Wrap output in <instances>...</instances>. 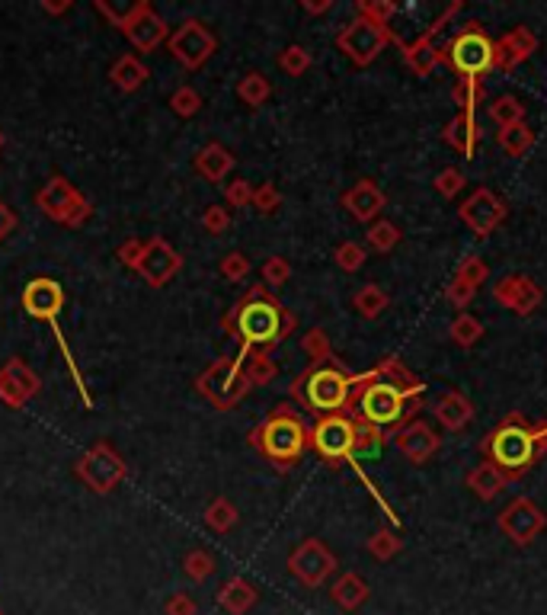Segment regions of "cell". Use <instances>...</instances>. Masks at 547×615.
I'll use <instances>...</instances> for the list:
<instances>
[{"label":"cell","mask_w":547,"mask_h":615,"mask_svg":"<svg viewBox=\"0 0 547 615\" xmlns=\"http://www.w3.org/2000/svg\"><path fill=\"white\" fill-rule=\"evenodd\" d=\"M148 78H150L148 65H144V61L138 58V55H131V52L129 55H119V58L112 61V68H109V80L122 93L141 90V87L148 84Z\"/></svg>","instance_id":"4316f807"},{"label":"cell","mask_w":547,"mask_h":615,"mask_svg":"<svg viewBox=\"0 0 547 615\" xmlns=\"http://www.w3.org/2000/svg\"><path fill=\"white\" fill-rule=\"evenodd\" d=\"M42 10L52 14V16H61V14L71 10V0H42Z\"/></svg>","instance_id":"e7e4bbea"},{"label":"cell","mask_w":547,"mask_h":615,"mask_svg":"<svg viewBox=\"0 0 547 615\" xmlns=\"http://www.w3.org/2000/svg\"><path fill=\"white\" fill-rule=\"evenodd\" d=\"M464 485H468V491L474 494L477 500H493L496 494L509 485V478L500 472V468L490 465V462H480V465H474L468 474H464Z\"/></svg>","instance_id":"83f0119b"},{"label":"cell","mask_w":547,"mask_h":615,"mask_svg":"<svg viewBox=\"0 0 547 615\" xmlns=\"http://www.w3.org/2000/svg\"><path fill=\"white\" fill-rule=\"evenodd\" d=\"M455 279H461V282H468V286L480 288L483 282L490 279V266L480 260V256H464V260L458 263V269H455Z\"/></svg>","instance_id":"7dc6e473"},{"label":"cell","mask_w":547,"mask_h":615,"mask_svg":"<svg viewBox=\"0 0 547 615\" xmlns=\"http://www.w3.org/2000/svg\"><path fill=\"white\" fill-rule=\"evenodd\" d=\"M496 141H500V148L506 151L509 158H525L528 151L534 148V129H528V122L509 125V129H500Z\"/></svg>","instance_id":"836d02e7"},{"label":"cell","mask_w":547,"mask_h":615,"mask_svg":"<svg viewBox=\"0 0 547 615\" xmlns=\"http://www.w3.org/2000/svg\"><path fill=\"white\" fill-rule=\"evenodd\" d=\"M442 65L458 80H483L496 71V42L487 36L480 23H464L449 42H445Z\"/></svg>","instance_id":"ba28073f"},{"label":"cell","mask_w":547,"mask_h":615,"mask_svg":"<svg viewBox=\"0 0 547 615\" xmlns=\"http://www.w3.org/2000/svg\"><path fill=\"white\" fill-rule=\"evenodd\" d=\"M74 474L84 481L87 491L109 494L129 478V462L119 455L116 445L99 439V443H93L90 449L74 462Z\"/></svg>","instance_id":"8fae6325"},{"label":"cell","mask_w":547,"mask_h":615,"mask_svg":"<svg viewBox=\"0 0 547 615\" xmlns=\"http://www.w3.org/2000/svg\"><path fill=\"white\" fill-rule=\"evenodd\" d=\"M301 349H304L311 362H324V360H330V356H333L330 337H326V330H320V328L307 330V334L301 337Z\"/></svg>","instance_id":"bcb514c9"},{"label":"cell","mask_w":547,"mask_h":615,"mask_svg":"<svg viewBox=\"0 0 547 615\" xmlns=\"http://www.w3.org/2000/svg\"><path fill=\"white\" fill-rule=\"evenodd\" d=\"M547 452V420H525L519 411L506 413L500 426L480 439V455L509 481H519Z\"/></svg>","instance_id":"7a4b0ae2"},{"label":"cell","mask_w":547,"mask_h":615,"mask_svg":"<svg viewBox=\"0 0 547 615\" xmlns=\"http://www.w3.org/2000/svg\"><path fill=\"white\" fill-rule=\"evenodd\" d=\"M237 97H241V103L250 106V109H260V106L273 97V84H269V78L263 71H247L241 78V84H237Z\"/></svg>","instance_id":"d6a6232c"},{"label":"cell","mask_w":547,"mask_h":615,"mask_svg":"<svg viewBox=\"0 0 547 615\" xmlns=\"http://www.w3.org/2000/svg\"><path fill=\"white\" fill-rule=\"evenodd\" d=\"M196 391L218 411H231L250 394V385L241 372V356H218L196 379Z\"/></svg>","instance_id":"30bf717a"},{"label":"cell","mask_w":547,"mask_h":615,"mask_svg":"<svg viewBox=\"0 0 547 615\" xmlns=\"http://www.w3.org/2000/svg\"><path fill=\"white\" fill-rule=\"evenodd\" d=\"M333 602H336L339 609H346V612H356L358 606H365V599L372 596V589H368V583H365L362 574H343L336 577V583H333L330 589Z\"/></svg>","instance_id":"f1b7e54d"},{"label":"cell","mask_w":547,"mask_h":615,"mask_svg":"<svg viewBox=\"0 0 547 615\" xmlns=\"http://www.w3.org/2000/svg\"><path fill=\"white\" fill-rule=\"evenodd\" d=\"M182 568H186V574H190L192 580L202 583L205 577H212V570H215V558H212V551H205V548H192L190 555L182 558Z\"/></svg>","instance_id":"c3c4849f"},{"label":"cell","mask_w":547,"mask_h":615,"mask_svg":"<svg viewBox=\"0 0 547 615\" xmlns=\"http://www.w3.org/2000/svg\"><path fill=\"white\" fill-rule=\"evenodd\" d=\"M400 548H404V542H400V536L391 529H378L372 538H368V555L378 558V561H391V558H397Z\"/></svg>","instance_id":"b9f144b4"},{"label":"cell","mask_w":547,"mask_h":615,"mask_svg":"<svg viewBox=\"0 0 547 615\" xmlns=\"http://www.w3.org/2000/svg\"><path fill=\"white\" fill-rule=\"evenodd\" d=\"M387 443V436L375 426L362 423L352 413H326L317 417V423L311 426V449L324 458L330 468H339L343 462L356 465L358 455L378 452Z\"/></svg>","instance_id":"277c9868"},{"label":"cell","mask_w":547,"mask_h":615,"mask_svg":"<svg viewBox=\"0 0 547 615\" xmlns=\"http://www.w3.org/2000/svg\"><path fill=\"white\" fill-rule=\"evenodd\" d=\"M202 228L209 231V235H224V231L231 228V209L228 205H209L202 215Z\"/></svg>","instance_id":"9f6ffc18"},{"label":"cell","mask_w":547,"mask_h":615,"mask_svg":"<svg viewBox=\"0 0 547 615\" xmlns=\"http://www.w3.org/2000/svg\"><path fill=\"white\" fill-rule=\"evenodd\" d=\"M4 372H7L10 379H14L16 385H20L23 391L29 394V401H33L36 394L42 391V381H39V375H36L33 369H29L26 362L20 360V356H10V360H7V366H4Z\"/></svg>","instance_id":"60d3db41"},{"label":"cell","mask_w":547,"mask_h":615,"mask_svg":"<svg viewBox=\"0 0 547 615\" xmlns=\"http://www.w3.org/2000/svg\"><path fill=\"white\" fill-rule=\"evenodd\" d=\"M192 167H196V173L205 180V183H224V180L231 177V171L237 167V158L231 154L228 148H224L222 141H209L196 154Z\"/></svg>","instance_id":"d4e9b609"},{"label":"cell","mask_w":547,"mask_h":615,"mask_svg":"<svg viewBox=\"0 0 547 615\" xmlns=\"http://www.w3.org/2000/svg\"><path fill=\"white\" fill-rule=\"evenodd\" d=\"M493 298L500 301L502 308H509L512 315L528 318L541 308L544 292H541V286L532 279V276L509 273V276H502L500 282H493Z\"/></svg>","instance_id":"d6986e66"},{"label":"cell","mask_w":547,"mask_h":615,"mask_svg":"<svg viewBox=\"0 0 547 615\" xmlns=\"http://www.w3.org/2000/svg\"><path fill=\"white\" fill-rule=\"evenodd\" d=\"M500 532L509 538L512 545H532L541 532L547 529V513L541 510L534 500L528 497H515L506 510L500 513Z\"/></svg>","instance_id":"e0dca14e"},{"label":"cell","mask_w":547,"mask_h":615,"mask_svg":"<svg viewBox=\"0 0 547 615\" xmlns=\"http://www.w3.org/2000/svg\"><path fill=\"white\" fill-rule=\"evenodd\" d=\"M461 10H464L461 0H451L449 7H445L442 14L436 16V23H432V26L426 29L419 39L400 42V48H404V58H407V65H410L413 74H419V78H429V74L436 71L439 65H442L445 42H449V39H442V33H445V26H451V20H455Z\"/></svg>","instance_id":"4fadbf2b"},{"label":"cell","mask_w":547,"mask_h":615,"mask_svg":"<svg viewBox=\"0 0 547 615\" xmlns=\"http://www.w3.org/2000/svg\"><path fill=\"white\" fill-rule=\"evenodd\" d=\"M288 279H292V263H288L285 256H269V260L263 263V282H266V288H279L285 286Z\"/></svg>","instance_id":"f5cc1de1"},{"label":"cell","mask_w":547,"mask_h":615,"mask_svg":"<svg viewBox=\"0 0 547 615\" xmlns=\"http://www.w3.org/2000/svg\"><path fill=\"white\" fill-rule=\"evenodd\" d=\"M301 10L311 16H320L326 10H333V0H301Z\"/></svg>","instance_id":"be15d7a7"},{"label":"cell","mask_w":547,"mask_h":615,"mask_svg":"<svg viewBox=\"0 0 547 615\" xmlns=\"http://www.w3.org/2000/svg\"><path fill=\"white\" fill-rule=\"evenodd\" d=\"M36 205H39V212L46 218H52L55 224L71 228V231H77L80 224H87L93 215L90 199H87L67 177L48 180V183L36 193Z\"/></svg>","instance_id":"9c48e42d"},{"label":"cell","mask_w":547,"mask_h":615,"mask_svg":"<svg viewBox=\"0 0 547 615\" xmlns=\"http://www.w3.org/2000/svg\"><path fill=\"white\" fill-rule=\"evenodd\" d=\"M167 48H170V55H173V61H180L186 71H199V68H205L212 58H215L218 36L212 33L202 20L190 16V20H182L180 26L170 33Z\"/></svg>","instance_id":"5bb4252c"},{"label":"cell","mask_w":547,"mask_h":615,"mask_svg":"<svg viewBox=\"0 0 547 615\" xmlns=\"http://www.w3.org/2000/svg\"><path fill=\"white\" fill-rule=\"evenodd\" d=\"M20 301H23V308H26L29 318H36V321L52 328V337H55V343H58L61 360H65L67 372H71L80 401H84V407H93V394H90V388H87L84 372H80V366H77V356H74L71 343H67L65 330H61V324H58L61 311H65V288H61V282L52 279V276H36V279L26 282Z\"/></svg>","instance_id":"52a82bcc"},{"label":"cell","mask_w":547,"mask_h":615,"mask_svg":"<svg viewBox=\"0 0 547 615\" xmlns=\"http://www.w3.org/2000/svg\"><path fill=\"white\" fill-rule=\"evenodd\" d=\"M247 443L256 452H263L279 472H292L304 458V452L311 449V430H307L304 417L292 404H279L250 433Z\"/></svg>","instance_id":"8992f818"},{"label":"cell","mask_w":547,"mask_h":615,"mask_svg":"<svg viewBox=\"0 0 547 615\" xmlns=\"http://www.w3.org/2000/svg\"><path fill=\"white\" fill-rule=\"evenodd\" d=\"M352 388H356V375L336 360L324 362H311L298 379L292 381L288 394H292L294 404H301L307 413L314 417H326V413H343L346 404L352 398Z\"/></svg>","instance_id":"5b68a950"},{"label":"cell","mask_w":547,"mask_h":615,"mask_svg":"<svg viewBox=\"0 0 547 615\" xmlns=\"http://www.w3.org/2000/svg\"><path fill=\"white\" fill-rule=\"evenodd\" d=\"M218 602H222V609H228L231 615H243L256 602V587L250 580H243V577H234V580H228L222 587Z\"/></svg>","instance_id":"f546056e"},{"label":"cell","mask_w":547,"mask_h":615,"mask_svg":"<svg viewBox=\"0 0 547 615\" xmlns=\"http://www.w3.org/2000/svg\"><path fill=\"white\" fill-rule=\"evenodd\" d=\"M442 141L449 144V148H455L458 154H464V158H474L477 148H480V141H483V129H480V122H477V116L458 112L455 119H449L442 129Z\"/></svg>","instance_id":"cb8c5ba5"},{"label":"cell","mask_w":547,"mask_h":615,"mask_svg":"<svg viewBox=\"0 0 547 615\" xmlns=\"http://www.w3.org/2000/svg\"><path fill=\"white\" fill-rule=\"evenodd\" d=\"M167 612L170 615H196V602H192L186 593H176V596H170Z\"/></svg>","instance_id":"6125c7cd"},{"label":"cell","mask_w":547,"mask_h":615,"mask_svg":"<svg viewBox=\"0 0 547 615\" xmlns=\"http://www.w3.org/2000/svg\"><path fill=\"white\" fill-rule=\"evenodd\" d=\"M339 205H343L356 222L372 224V222H378V215L385 212L387 196L375 180H358L356 186H349V190L339 196Z\"/></svg>","instance_id":"7402d4cb"},{"label":"cell","mask_w":547,"mask_h":615,"mask_svg":"<svg viewBox=\"0 0 547 615\" xmlns=\"http://www.w3.org/2000/svg\"><path fill=\"white\" fill-rule=\"evenodd\" d=\"M250 205H253L260 215H273V212L282 209V193L275 183H263L253 190V199H250Z\"/></svg>","instance_id":"816d5d0a"},{"label":"cell","mask_w":547,"mask_h":615,"mask_svg":"<svg viewBox=\"0 0 547 615\" xmlns=\"http://www.w3.org/2000/svg\"><path fill=\"white\" fill-rule=\"evenodd\" d=\"M135 4H138V0H135ZM135 4H129V7H116V4H109V0H97V4H93V10H97V14L103 16L106 23H109V26H116L119 33H122V29L129 26L131 16H135Z\"/></svg>","instance_id":"f907efd6"},{"label":"cell","mask_w":547,"mask_h":615,"mask_svg":"<svg viewBox=\"0 0 547 615\" xmlns=\"http://www.w3.org/2000/svg\"><path fill=\"white\" fill-rule=\"evenodd\" d=\"M333 260H336V266L343 269V273H358V269L365 266V260H368V247L358 241H343L333 250Z\"/></svg>","instance_id":"ab89813d"},{"label":"cell","mask_w":547,"mask_h":615,"mask_svg":"<svg viewBox=\"0 0 547 615\" xmlns=\"http://www.w3.org/2000/svg\"><path fill=\"white\" fill-rule=\"evenodd\" d=\"M311 65H314V58H311V52H307L304 46H288V48H282L279 68L288 74V78H301V74L311 71Z\"/></svg>","instance_id":"7bdbcfd3"},{"label":"cell","mask_w":547,"mask_h":615,"mask_svg":"<svg viewBox=\"0 0 547 615\" xmlns=\"http://www.w3.org/2000/svg\"><path fill=\"white\" fill-rule=\"evenodd\" d=\"M423 391H407V388H397L391 381H385L378 372H362L356 375V388H352V398L346 404V413H352L362 423L381 430L387 439L407 426L410 420H417V413L423 411Z\"/></svg>","instance_id":"3957f363"},{"label":"cell","mask_w":547,"mask_h":615,"mask_svg":"<svg viewBox=\"0 0 547 615\" xmlns=\"http://www.w3.org/2000/svg\"><path fill=\"white\" fill-rule=\"evenodd\" d=\"M464 186H468V180H464V173L458 171V167H445V171L436 177V193L442 199H455Z\"/></svg>","instance_id":"db71d44e"},{"label":"cell","mask_w":547,"mask_h":615,"mask_svg":"<svg viewBox=\"0 0 547 615\" xmlns=\"http://www.w3.org/2000/svg\"><path fill=\"white\" fill-rule=\"evenodd\" d=\"M222 328L224 334L241 343L237 356L273 353L279 343H285L294 334L298 318L266 286H250L222 318Z\"/></svg>","instance_id":"6da1fadb"},{"label":"cell","mask_w":547,"mask_h":615,"mask_svg":"<svg viewBox=\"0 0 547 615\" xmlns=\"http://www.w3.org/2000/svg\"><path fill=\"white\" fill-rule=\"evenodd\" d=\"M122 36L131 42L135 52H154V48H160L163 42L170 39V26H167V20L150 7L148 0H138L135 16H131L129 26L122 29Z\"/></svg>","instance_id":"ffe728a7"},{"label":"cell","mask_w":547,"mask_h":615,"mask_svg":"<svg viewBox=\"0 0 547 615\" xmlns=\"http://www.w3.org/2000/svg\"><path fill=\"white\" fill-rule=\"evenodd\" d=\"M474 295H477V288L461 279H451L449 286H445V301H449L451 308H468L470 301H474Z\"/></svg>","instance_id":"680465c9"},{"label":"cell","mask_w":547,"mask_h":615,"mask_svg":"<svg viewBox=\"0 0 547 615\" xmlns=\"http://www.w3.org/2000/svg\"><path fill=\"white\" fill-rule=\"evenodd\" d=\"M16 231V212L10 209L7 203H4V199H0V244L7 241L10 235H14Z\"/></svg>","instance_id":"94428289"},{"label":"cell","mask_w":547,"mask_h":615,"mask_svg":"<svg viewBox=\"0 0 547 615\" xmlns=\"http://www.w3.org/2000/svg\"><path fill=\"white\" fill-rule=\"evenodd\" d=\"M241 372L250 388H266L269 381L279 375V366H275L269 353H250V356H241Z\"/></svg>","instance_id":"1f68e13d"},{"label":"cell","mask_w":547,"mask_h":615,"mask_svg":"<svg viewBox=\"0 0 547 615\" xmlns=\"http://www.w3.org/2000/svg\"><path fill=\"white\" fill-rule=\"evenodd\" d=\"M487 116L493 125H500V129H509V125H519L525 122V103L515 97H509V93H502V97H496L493 103L487 106Z\"/></svg>","instance_id":"e575fe53"},{"label":"cell","mask_w":547,"mask_h":615,"mask_svg":"<svg viewBox=\"0 0 547 615\" xmlns=\"http://www.w3.org/2000/svg\"><path fill=\"white\" fill-rule=\"evenodd\" d=\"M288 570L294 580H301L307 589H317L320 583H326L336 570V555L326 548L320 538H304L298 548L288 555Z\"/></svg>","instance_id":"2e32d148"},{"label":"cell","mask_w":547,"mask_h":615,"mask_svg":"<svg viewBox=\"0 0 547 615\" xmlns=\"http://www.w3.org/2000/svg\"><path fill=\"white\" fill-rule=\"evenodd\" d=\"M141 250H144V241H138V237H129V241L119 247V263H125V266L135 269L138 260H141Z\"/></svg>","instance_id":"91938a15"},{"label":"cell","mask_w":547,"mask_h":615,"mask_svg":"<svg viewBox=\"0 0 547 615\" xmlns=\"http://www.w3.org/2000/svg\"><path fill=\"white\" fill-rule=\"evenodd\" d=\"M391 439L397 443V449L404 452L407 462H413V465H426V462H429V458L439 452V445H442L439 430L432 423H426L423 417H417V420H410L407 426H400Z\"/></svg>","instance_id":"44dd1931"},{"label":"cell","mask_w":547,"mask_h":615,"mask_svg":"<svg viewBox=\"0 0 547 615\" xmlns=\"http://www.w3.org/2000/svg\"><path fill=\"white\" fill-rule=\"evenodd\" d=\"M0 401H4L7 407H14V411H23V407L29 404V394L23 391V388L16 385L4 369H0Z\"/></svg>","instance_id":"11a10c76"},{"label":"cell","mask_w":547,"mask_h":615,"mask_svg":"<svg viewBox=\"0 0 547 615\" xmlns=\"http://www.w3.org/2000/svg\"><path fill=\"white\" fill-rule=\"evenodd\" d=\"M394 14H397V4H391V0H358L356 4V16L375 20L381 23V26H391Z\"/></svg>","instance_id":"f6af8a7d"},{"label":"cell","mask_w":547,"mask_h":615,"mask_svg":"<svg viewBox=\"0 0 547 615\" xmlns=\"http://www.w3.org/2000/svg\"><path fill=\"white\" fill-rule=\"evenodd\" d=\"M449 337H451V343H455V347L470 349L474 343L483 340V324H480V318H474V315H468V311H461V315H458L455 321H451Z\"/></svg>","instance_id":"8d00e7d4"},{"label":"cell","mask_w":547,"mask_h":615,"mask_svg":"<svg viewBox=\"0 0 547 615\" xmlns=\"http://www.w3.org/2000/svg\"><path fill=\"white\" fill-rule=\"evenodd\" d=\"M4 144H7V135H4V131H0V151H4Z\"/></svg>","instance_id":"03108f58"},{"label":"cell","mask_w":547,"mask_h":615,"mask_svg":"<svg viewBox=\"0 0 547 615\" xmlns=\"http://www.w3.org/2000/svg\"><path fill=\"white\" fill-rule=\"evenodd\" d=\"M538 52V36L528 26H515L496 42V71L509 74L519 65H525L532 55Z\"/></svg>","instance_id":"603a6c76"},{"label":"cell","mask_w":547,"mask_h":615,"mask_svg":"<svg viewBox=\"0 0 547 615\" xmlns=\"http://www.w3.org/2000/svg\"><path fill=\"white\" fill-rule=\"evenodd\" d=\"M387 305H391V295H387L381 286H375V282H368V286H362L356 295H352V308H356L365 321L381 318L387 311Z\"/></svg>","instance_id":"4dcf8cb0"},{"label":"cell","mask_w":547,"mask_h":615,"mask_svg":"<svg viewBox=\"0 0 547 615\" xmlns=\"http://www.w3.org/2000/svg\"><path fill=\"white\" fill-rule=\"evenodd\" d=\"M400 237H404V231H400L394 222H385V218L372 222L368 231H365V244H368L375 254H391V250L400 244Z\"/></svg>","instance_id":"d590c367"},{"label":"cell","mask_w":547,"mask_h":615,"mask_svg":"<svg viewBox=\"0 0 547 615\" xmlns=\"http://www.w3.org/2000/svg\"><path fill=\"white\" fill-rule=\"evenodd\" d=\"M391 42L400 46V36L394 33L391 26H381V23L365 20V16H356V20L346 23V26L336 33V48L356 68H368L387 46H391Z\"/></svg>","instance_id":"7c38bea8"},{"label":"cell","mask_w":547,"mask_h":615,"mask_svg":"<svg viewBox=\"0 0 547 615\" xmlns=\"http://www.w3.org/2000/svg\"><path fill=\"white\" fill-rule=\"evenodd\" d=\"M205 526L215 532H231L237 526V506L228 497H215L205 506Z\"/></svg>","instance_id":"f35d334b"},{"label":"cell","mask_w":547,"mask_h":615,"mask_svg":"<svg viewBox=\"0 0 547 615\" xmlns=\"http://www.w3.org/2000/svg\"><path fill=\"white\" fill-rule=\"evenodd\" d=\"M451 99L458 103V112L477 116V106L487 103V87H483V80H455Z\"/></svg>","instance_id":"74e56055"},{"label":"cell","mask_w":547,"mask_h":615,"mask_svg":"<svg viewBox=\"0 0 547 615\" xmlns=\"http://www.w3.org/2000/svg\"><path fill=\"white\" fill-rule=\"evenodd\" d=\"M250 199H253V186H250L247 180H231V183L224 186V203H228L231 209H247Z\"/></svg>","instance_id":"6f0895ef"},{"label":"cell","mask_w":547,"mask_h":615,"mask_svg":"<svg viewBox=\"0 0 547 615\" xmlns=\"http://www.w3.org/2000/svg\"><path fill=\"white\" fill-rule=\"evenodd\" d=\"M506 215H509V205L502 203V196H496L493 190H487V186L474 190L461 205H458L461 224L477 237H490L502 222H506Z\"/></svg>","instance_id":"9a60e30c"},{"label":"cell","mask_w":547,"mask_h":615,"mask_svg":"<svg viewBox=\"0 0 547 615\" xmlns=\"http://www.w3.org/2000/svg\"><path fill=\"white\" fill-rule=\"evenodd\" d=\"M180 269H182V254L167 237H150V241H144L141 260H138L135 273L141 276L150 288H163Z\"/></svg>","instance_id":"ac0fdd59"},{"label":"cell","mask_w":547,"mask_h":615,"mask_svg":"<svg viewBox=\"0 0 547 615\" xmlns=\"http://www.w3.org/2000/svg\"><path fill=\"white\" fill-rule=\"evenodd\" d=\"M170 109L180 119H192L199 109H202V97H199L196 87H176L173 97H170Z\"/></svg>","instance_id":"ee69618b"},{"label":"cell","mask_w":547,"mask_h":615,"mask_svg":"<svg viewBox=\"0 0 547 615\" xmlns=\"http://www.w3.org/2000/svg\"><path fill=\"white\" fill-rule=\"evenodd\" d=\"M432 417L439 420V426H445L449 433H461L464 426L474 420V404L468 394L461 391H445L442 398L432 404Z\"/></svg>","instance_id":"484cf974"},{"label":"cell","mask_w":547,"mask_h":615,"mask_svg":"<svg viewBox=\"0 0 547 615\" xmlns=\"http://www.w3.org/2000/svg\"><path fill=\"white\" fill-rule=\"evenodd\" d=\"M250 269H253V266H250L247 254H241V250H231V254H224V256H222V263H218V273H222L228 282H241V279H247Z\"/></svg>","instance_id":"681fc988"}]
</instances>
